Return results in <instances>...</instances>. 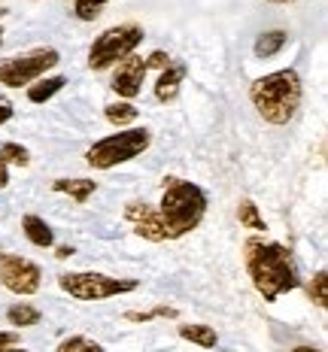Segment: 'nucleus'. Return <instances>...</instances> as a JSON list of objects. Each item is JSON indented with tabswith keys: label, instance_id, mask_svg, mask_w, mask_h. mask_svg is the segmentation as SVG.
<instances>
[{
	"label": "nucleus",
	"instance_id": "nucleus-3",
	"mask_svg": "<svg viewBox=\"0 0 328 352\" xmlns=\"http://www.w3.org/2000/svg\"><path fill=\"white\" fill-rule=\"evenodd\" d=\"M158 212H162L167 240H179L204 222V216H207V192L188 179L171 176V179H164V195L162 204H158Z\"/></svg>",
	"mask_w": 328,
	"mask_h": 352
},
{
	"label": "nucleus",
	"instance_id": "nucleus-5",
	"mask_svg": "<svg viewBox=\"0 0 328 352\" xmlns=\"http://www.w3.org/2000/svg\"><path fill=\"white\" fill-rule=\"evenodd\" d=\"M140 43H143V28L134 25V21L107 28V31L91 43L89 67L91 70H109L113 64H119V61H125L128 55H134V49L140 46Z\"/></svg>",
	"mask_w": 328,
	"mask_h": 352
},
{
	"label": "nucleus",
	"instance_id": "nucleus-25",
	"mask_svg": "<svg viewBox=\"0 0 328 352\" xmlns=\"http://www.w3.org/2000/svg\"><path fill=\"white\" fill-rule=\"evenodd\" d=\"M167 64H171V58H167V52H162V49H155V52L146 58V67H158V70H164Z\"/></svg>",
	"mask_w": 328,
	"mask_h": 352
},
{
	"label": "nucleus",
	"instance_id": "nucleus-28",
	"mask_svg": "<svg viewBox=\"0 0 328 352\" xmlns=\"http://www.w3.org/2000/svg\"><path fill=\"white\" fill-rule=\"evenodd\" d=\"M10 186V167H6V161L0 158V188Z\"/></svg>",
	"mask_w": 328,
	"mask_h": 352
},
{
	"label": "nucleus",
	"instance_id": "nucleus-12",
	"mask_svg": "<svg viewBox=\"0 0 328 352\" xmlns=\"http://www.w3.org/2000/svg\"><path fill=\"white\" fill-rule=\"evenodd\" d=\"M21 231H25V237L31 240L34 246H40V249H52V246H55L52 228L46 225V219L34 216V212H28V216L21 219Z\"/></svg>",
	"mask_w": 328,
	"mask_h": 352
},
{
	"label": "nucleus",
	"instance_id": "nucleus-33",
	"mask_svg": "<svg viewBox=\"0 0 328 352\" xmlns=\"http://www.w3.org/2000/svg\"><path fill=\"white\" fill-rule=\"evenodd\" d=\"M271 3H292V0H271Z\"/></svg>",
	"mask_w": 328,
	"mask_h": 352
},
{
	"label": "nucleus",
	"instance_id": "nucleus-21",
	"mask_svg": "<svg viewBox=\"0 0 328 352\" xmlns=\"http://www.w3.org/2000/svg\"><path fill=\"white\" fill-rule=\"evenodd\" d=\"M55 352H104V346L100 343H94L91 337H83V334H73L67 337V340L58 343Z\"/></svg>",
	"mask_w": 328,
	"mask_h": 352
},
{
	"label": "nucleus",
	"instance_id": "nucleus-18",
	"mask_svg": "<svg viewBox=\"0 0 328 352\" xmlns=\"http://www.w3.org/2000/svg\"><path fill=\"white\" fill-rule=\"evenodd\" d=\"M6 322H10L12 328H34L43 322V313L31 304H12L10 310H6Z\"/></svg>",
	"mask_w": 328,
	"mask_h": 352
},
{
	"label": "nucleus",
	"instance_id": "nucleus-23",
	"mask_svg": "<svg viewBox=\"0 0 328 352\" xmlns=\"http://www.w3.org/2000/svg\"><path fill=\"white\" fill-rule=\"evenodd\" d=\"M109 3V0H76L73 3V12H76L79 21H94L104 12V6Z\"/></svg>",
	"mask_w": 328,
	"mask_h": 352
},
{
	"label": "nucleus",
	"instance_id": "nucleus-6",
	"mask_svg": "<svg viewBox=\"0 0 328 352\" xmlns=\"http://www.w3.org/2000/svg\"><path fill=\"white\" fill-rule=\"evenodd\" d=\"M61 292H67L76 300H107L137 292V280H116V276L98 274V270H79V274H61L58 276Z\"/></svg>",
	"mask_w": 328,
	"mask_h": 352
},
{
	"label": "nucleus",
	"instance_id": "nucleus-31",
	"mask_svg": "<svg viewBox=\"0 0 328 352\" xmlns=\"http://www.w3.org/2000/svg\"><path fill=\"white\" fill-rule=\"evenodd\" d=\"M0 352H28V349H21V346H6V349H0Z\"/></svg>",
	"mask_w": 328,
	"mask_h": 352
},
{
	"label": "nucleus",
	"instance_id": "nucleus-17",
	"mask_svg": "<svg viewBox=\"0 0 328 352\" xmlns=\"http://www.w3.org/2000/svg\"><path fill=\"white\" fill-rule=\"evenodd\" d=\"M286 43H289V34L286 31H265L259 40H255L252 52H255V58H274L283 46H286Z\"/></svg>",
	"mask_w": 328,
	"mask_h": 352
},
{
	"label": "nucleus",
	"instance_id": "nucleus-7",
	"mask_svg": "<svg viewBox=\"0 0 328 352\" xmlns=\"http://www.w3.org/2000/svg\"><path fill=\"white\" fill-rule=\"evenodd\" d=\"M61 61L58 49L52 46H40L31 49L25 55H12L6 61H0V85L6 88H21V85H31L36 79H43L55 64Z\"/></svg>",
	"mask_w": 328,
	"mask_h": 352
},
{
	"label": "nucleus",
	"instance_id": "nucleus-32",
	"mask_svg": "<svg viewBox=\"0 0 328 352\" xmlns=\"http://www.w3.org/2000/svg\"><path fill=\"white\" fill-rule=\"evenodd\" d=\"M0 46H3V16H0Z\"/></svg>",
	"mask_w": 328,
	"mask_h": 352
},
{
	"label": "nucleus",
	"instance_id": "nucleus-1",
	"mask_svg": "<svg viewBox=\"0 0 328 352\" xmlns=\"http://www.w3.org/2000/svg\"><path fill=\"white\" fill-rule=\"evenodd\" d=\"M243 261H246V274L265 300H276L286 292H295L301 280H298L295 261L292 252L283 243H267V240H246L243 246Z\"/></svg>",
	"mask_w": 328,
	"mask_h": 352
},
{
	"label": "nucleus",
	"instance_id": "nucleus-29",
	"mask_svg": "<svg viewBox=\"0 0 328 352\" xmlns=\"http://www.w3.org/2000/svg\"><path fill=\"white\" fill-rule=\"evenodd\" d=\"M70 255H73V246H58V249H55V258H61V261L70 258Z\"/></svg>",
	"mask_w": 328,
	"mask_h": 352
},
{
	"label": "nucleus",
	"instance_id": "nucleus-2",
	"mask_svg": "<svg viewBox=\"0 0 328 352\" xmlns=\"http://www.w3.org/2000/svg\"><path fill=\"white\" fill-rule=\"evenodd\" d=\"M301 98H304L301 76H298L292 67L267 73V76L255 79L250 85L252 107L259 109V116L267 124H289L295 119L298 107H301Z\"/></svg>",
	"mask_w": 328,
	"mask_h": 352
},
{
	"label": "nucleus",
	"instance_id": "nucleus-26",
	"mask_svg": "<svg viewBox=\"0 0 328 352\" xmlns=\"http://www.w3.org/2000/svg\"><path fill=\"white\" fill-rule=\"evenodd\" d=\"M12 116H16V109H12V100L0 94V124H6V122L12 119Z\"/></svg>",
	"mask_w": 328,
	"mask_h": 352
},
{
	"label": "nucleus",
	"instance_id": "nucleus-4",
	"mask_svg": "<svg viewBox=\"0 0 328 352\" xmlns=\"http://www.w3.org/2000/svg\"><path fill=\"white\" fill-rule=\"evenodd\" d=\"M149 143H152L149 128H122L119 134H109L94 146H89L85 161H89V167H94V170H113V167L143 155L149 149Z\"/></svg>",
	"mask_w": 328,
	"mask_h": 352
},
{
	"label": "nucleus",
	"instance_id": "nucleus-30",
	"mask_svg": "<svg viewBox=\"0 0 328 352\" xmlns=\"http://www.w3.org/2000/svg\"><path fill=\"white\" fill-rule=\"evenodd\" d=\"M292 352H322V349H316V346H295Z\"/></svg>",
	"mask_w": 328,
	"mask_h": 352
},
{
	"label": "nucleus",
	"instance_id": "nucleus-15",
	"mask_svg": "<svg viewBox=\"0 0 328 352\" xmlns=\"http://www.w3.org/2000/svg\"><path fill=\"white\" fill-rule=\"evenodd\" d=\"M179 337L201 349H216V343H219L216 328H210V325H179Z\"/></svg>",
	"mask_w": 328,
	"mask_h": 352
},
{
	"label": "nucleus",
	"instance_id": "nucleus-16",
	"mask_svg": "<svg viewBox=\"0 0 328 352\" xmlns=\"http://www.w3.org/2000/svg\"><path fill=\"white\" fill-rule=\"evenodd\" d=\"M104 116H107V122L109 124H116V128H128V124H134L137 122V116H140V109H137L131 100H119V104H109L104 107Z\"/></svg>",
	"mask_w": 328,
	"mask_h": 352
},
{
	"label": "nucleus",
	"instance_id": "nucleus-8",
	"mask_svg": "<svg viewBox=\"0 0 328 352\" xmlns=\"http://www.w3.org/2000/svg\"><path fill=\"white\" fill-rule=\"evenodd\" d=\"M43 283V270L40 264H34L31 258L21 255H0V285L12 295H36Z\"/></svg>",
	"mask_w": 328,
	"mask_h": 352
},
{
	"label": "nucleus",
	"instance_id": "nucleus-9",
	"mask_svg": "<svg viewBox=\"0 0 328 352\" xmlns=\"http://www.w3.org/2000/svg\"><path fill=\"white\" fill-rule=\"evenodd\" d=\"M125 219H128L131 228H134L137 237L149 240V243H164V240H167L162 212H158L155 207H149V204H128V207H125Z\"/></svg>",
	"mask_w": 328,
	"mask_h": 352
},
{
	"label": "nucleus",
	"instance_id": "nucleus-27",
	"mask_svg": "<svg viewBox=\"0 0 328 352\" xmlns=\"http://www.w3.org/2000/svg\"><path fill=\"white\" fill-rule=\"evenodd\" d=\"M16 343H19V334L16 331H0V349L16 346Z\"/></svg>",
	"mask_w": 328,
	"mask_h": 352
},
{
	"label": "nucleus",
	"instance_id": "nucleus-22",
	"mask_svg": "<svg viewBox=\"0 0 328 352\" xmlns=\"http://www.w3.org/2000/svg\"><path fill=\"white\" fill-rule=\"evenodd\" d=\"M0 158L6 161V167H10V164H16V167H28V164H31V152H28L25 146H19V143H3V146H0Z\"/></svg>",
	"mask_w": 328,
	"mask_h": 352
},
{
	"label": "nucleus",
	"instance_id": "nucleus-10",
	"mask_svg": "<svg viewBox=\"0 0 328 352\" xmlns=\"http://www.w3.org/2000/svg\"><path fill=\"white\" fill-rule=\"evenodd\" d=\"M149 67H146V58L140 55H128L125 61H119V67L113 73V91L125 100H134L143 91V79Z\"/></svg>",
	"mask_w": 328,
	"mask_h": 352
},
{
	"label": "nucleus",
	"instance_id": "nucleus-19",
	"mask_svg": "<svg viewBox=\"0 0 328 352\" xmlns=\"http://www.w3.org/2000/svg\"><path fill=\"white\" fill-rule=\"evenodd\" d=\"M237 219H240V225H243V228H250V231H267V225H265V219H261L259 207H255L250 197H246V201H240Z\"/></svg>",
	"mask_w": 328,
	"mask_h": 352
},
{
	"label": "nucleus",
	"instance_id": "nucleus-11",
	"mask_svg": "<svg viewBox=\"0 0 328 352\" xmlns=\"http://www.w3.org/2000/svg\"><path fill=\"white\" fill-rule=\"evenodd\" d=\"M182 79H186V67H182V64H167L162 70V76H158V82H155V98L162 100V104L177 100Z\"/></svg>",
	"mask_w": 328,
	"mask_h": 352
},
{
	"label": "nucleus",
	"instance_id": "nucleus-20",
	"mask_svg": "<svg viewBox=\"0 0 328 352\" xmlns=\"http://www.w3.org/2000/svg\"><path fill=\"white\" fill-rule=\"evenodd\" d=\"M307 295H310V300L319 307V310H325L328 307V274L325 270H316V276H313L310 285H307Z\"/></svg>",
	"mask_w": 328,
	"mask_h": 352
},
{
	"label": "nucleus",
	"instance_id": "nucleus-13",
	"mask_svg": "<svg viewBox=\"0 0 328 352\" xmlns=\"http://www.w3.org/2000/svg\"><path fill=\"white\" fill-rule=\"evenodd\" d=\"M64 85H67L64 76H43V79H36V82L28 85V100H31V104H46V100H52Z\"/></svg>",
	"mask_w": 328,
	"mask_h": 352
},
{
	"label": "nucleus",
	"instance_id": "nucleus-24",
	"mask_svg": "<svg viewBox=\"0 0 328 352\" xmlns=\"http://www.w3.org/2000/svg\"><path fill=\"white\" fill-rule=\"evenodd\" d=\"M158 316L173 319V316H177V310H173V307H155V310H143V313H137V310L125 313L128 322H152V319H158Z\"/></svg>",
	"mask_w": 328,
	"mask_h": 352
},
{
	"label": "nucleus",
	"instance_id": "nucleus-14",
	"mask_svg": "<svg viewBox=\"0 0 328 352\" xmlns=\"http://www.w3.org/2000/svg\"><path fill=\"white\" fill-rule=\"evenodd\" d=\"M52 188L58 195L73 197L76 204H85L94 192H98V182H91V179H55Z\"/></svg>",
	"mask_w": 328,
	"mask_h": 352
}]
</instances>
